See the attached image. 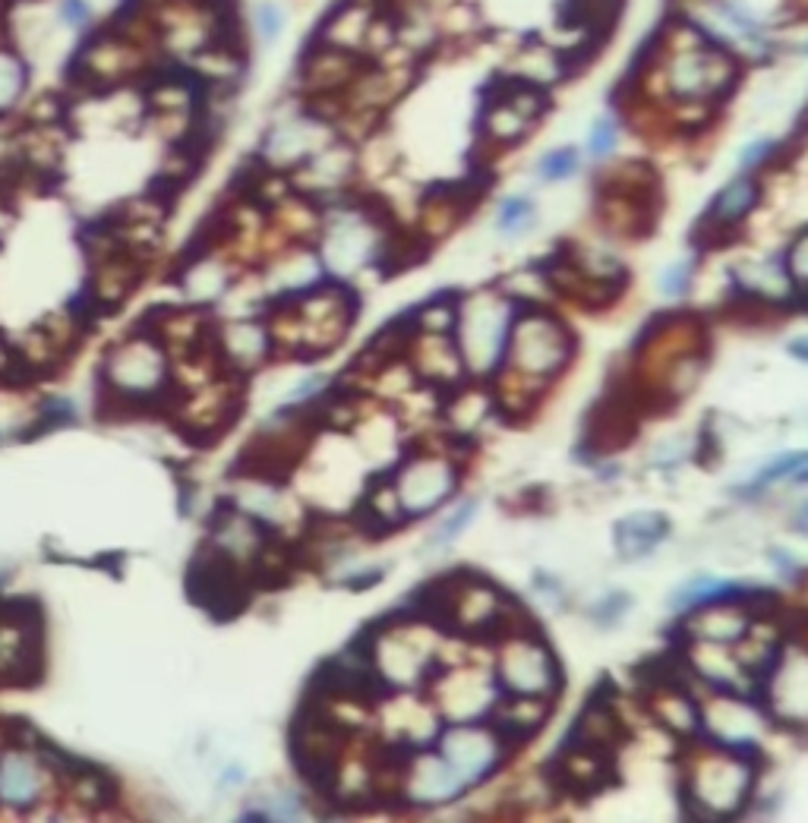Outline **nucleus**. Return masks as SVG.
<instances>
[{"mask_svg":"<svg viewBox=\"0 0 808 823\" xmlns=\"http://www.w3.org/2000/svg\"><path fill=\"white\" fill-rule=\"evenodd\" d=\"M575 353L571 329L544 306H522L515 312L509 351L500 373H515L518 388L531 392L534 385H549L566 373Z\"/></svg>","mask_w":808,"mask_h":823,"instance_id":"obj_1","label":"nucleus"},{"mask_svg":"<svg viewBox=\"0 0 808 823\" xmlns=\"http://www.w3.org/2000/svg\"><path fill=\"white\" fill-rule=\"evenodd\" d=\"M666 98L679 108H708L723 101L739 83V54L713 42L701 29L686 47L666 51L664 57Z\"/></svg>","mask_w":808,"mask_h":823,"instance_id":"obj_2","label":"nucleus"},{"mask_svg":"<svg viewBox=\"0 0 808 823\" xmlns=\"http://www.w3.org/2000/svg\"><path fill=\"white\" fill-rule=\"evenodd\" d=\"M758 767V760L713 745V754H705L691 764L689 779L679 786V799L695 817L708 821L739 817L752 804Z\"/></svg>","mask_w":808,"mask_h":823,"instance_id":"obj_3","label":"nucleus"},{"mask_svg":"<svg viewBox=\"0 0 808 823\" xmlns=\"http://www.w3.org/2000/svg\"><path fill=\"white\" fill-rule=\"evenodd\" d=\"M515 312H518V304L500 290H480L468 300H458L452 338L468 376H500Z\"/></svg>","mask_w":808,"mask_h":823,"instance_id":"obj_4","label":"nucleus"},{"mask_svg":"<svg viewBox=\"0 0 808 823\" xmlns=\"http://www.w3.org/2000/svg\"><path fill=\"white\" fill-rule=\"evenodd\" d=\"M155 64H159L155 51L133 42L130 35L108 23L79 39L70 70L79 86L92 92H111L130 83H143Z\"/></svg>","mask_w":808,"mask_h":823,"instance_id":"obj_5","label":"nucleus"},{"mask_svg":"<svg viewBox=\"0 0 808 823\" xmlns=\"http://www.w3.org/2000/svg\"><path fill=\"white\" fill-rule=\"evenodd\" d=\"M101 382L111 395L133 400H155L167 392V351L165 341L149 329L130 331L101 366Z\"/></svg>","mask_w":808,"mask_h":823,"instance_id":"obj_6","label":"nucleus"},{"mask_svg":"<svg viewBox=\"0 0 808 823\" xmlns=\"http://www.w3.org/2000/svg\"><path fill=\"white\" fill-rule=\"evenodd\" d=\"M493 676H496L502 694L537 698L547 704H553L563 694V682H566L559 659L549 650V644L537 628L502 640Z\"/></svg>","mask_w":808,"mask_h":823,"instance_id":"obj_7","label":"nucleus"},{"mask_svg":"<svg viewBox=\"0 0 808 823\" xmlns=\"http://www.w3.org/2000/svg\"><path fill=\"white\" fill-rule=\"evenodd\" d=\"M389 480L398 495L402 515L414 520L427 518L452 498L461 480V468L443 454H407L389 471Z\"/></svg>","mask_w":808,"mask_h":823,"instance_id":"obj_8","label":"nucleus"},{"mask_svg":"<svg viewBox=\"0 0 808 823\" xmlns=\"http://www.w3.org/2000/svg\"><path fill=\"white\" fill-rule=\"evenodd\" d=\"M436 751L443 754V760L452 767L468 789H474V786L500 773V767L512 754V748L502 742L487 720L483 723L465 720V723H452L449 729L439 732Z\"/></svg>","mask_w":808,"mask_h":823,"instance_id":"obj_9","label":"nucleus"},{"mask_svg":"<svg viewBox=\"0 0 808 823\" xmlns=\"http://www.w3.org/2000/svg\"><path fill=\"white\" fill-rule=\"evenodd\" d=\"M329 142H335L332 127L316 108H301L294 114H287L279 123L269 127V133L262 136L260 155L256 162L269 171H301L316 152H323Z\"/></svg>","mask_w":808,"mask_h":823,"instance_id":"obj_10","label":"nucleus"},{"mask_svg":"<svg viewBox=\"0 0 808 823\" xmlns=\"http://www.w3.org/2000/svg\"><path fill=\"white\" fill-rule=\"evenodd\" d=\"M764 710L786 729H808V650H780L764 682Z\"/></svg>","mask_w":808,"mask_h":823,"instance_id":"obj_11","label":"nucleus"},{"mask_svg":"<svg viewBox=\"0 0 808 823\" xmlns=\"http://www.w3.org/2000/svg\"><path fill=\"white\" fill-rule=\"evenodd\" d=\"M468 792V786L458 779L452 767L443 760V754H411L398 782V799L407 808L433 811L443 804H452Z\"/></svg>","mask_w":808,"mask_h":823,"instance_id":"obj_12","label":"nucleus"},{"mask_svg":"<svg viewBox=\"0 0 808 823\" xmlns=\"http://www.w3.org/2000/svg\"><path fill=\"white\" fill-rule=\"evenodd\" d=\"M45 760L25 745H10L0 751V804L13 811H29L45 795Z\"/></svg>","mask_w":808,"mask_h":823,"instance_id":"obj_13","label":"nucleus"},{"mask_svg":"<svg viewBox=\"0 0 808 823\" xmlns=\"http://www.w3.org/2000/svg\"><path fill=\"white\" fill-rule=\"evenodd\" d=\"M761 202V184L755 174H736L730 184L713 193L711 206L698 224V237L705 234H736L739 224L749 218V215L758 209Z\"/></svg>","mask_w":808,"mask_h":823,"instance_id":"obj_14","label":"nucleus"},{"mask_svg":"<svg viewBox=\"0 0 808 823\" xmlns=\"http://www.w3.org/2000/svg\"><path fill=\"white\" fill-rule=\"evenodd\" d=\"M752 625H755V618L736 603H713V606H701V610L683 615L679 632L686 635V644L698 640V644L733 647V644H742V637L752 632Z\"/></svg>","mask_w":808,"mask_h":823,"instance_id":"obj_15","label":"nucleus"},{"mask_svg":"<svg viewBox=\"0 0 808 823\" xmlns=\"http://www.w3.org/2000/svg\"><path fill=\"white\" fill-rule=\"evenodd\" d=\"M549 704L537 701V698H515V694H502L487 713V723L496 729L502 742L515 751L527 742L537 738V732L547 726Z\"/></svg>","mask_w":808,"mask_h":823,"instance_id":"obj_16","label":"nucleus"},{"mask_svg":"<svg viewBox=\"0 0 808 823\" xmlns=\"http://www.w3.org/2000/svg\"><path fill=\"white\" fill-rule=\"evenodd\" d=\"M272 348H275V334L253 316L234 319L218 331V351L225 356V363L240 366V370L260 366L262 360H269Z\"/></svg>","mask_w":808,"mask_h":823,"instance_id":"obj_17","label":"nucleus"},{"mask_svg":"<svg viewBox=\"0 0 808 823\" xmlns=\"http://www.w3.org/2000/svg\"><path fill=\"white\" fill-rule=\"evenodd\" d=\"M673 524L660 512H635L613 527V546L622 562H638L669 537Z\"/></svg>","mask_w":808,"mask_h":823,"instance_id":"obj_18","label":"nucleus"},{"mask_svg":"<svg viewBox=\"0 0 808 823\" xmlns=\"http://www.w3.org/2000/svg\"><path fill=\"white\" fill-rule=\"evenodd\" d=\"M531 127H534V120L527 118L505 92L500 98H493L483 108V118H480V133L493 142V145H500V149H509V145L522 142Z\"/></svg>","mask_w":808,"mask_h":823,"instance_id":"obj_19","label":"nucleus"},{"mask_svg":"<svg viewBox=\"0 0 808 823\" xmlns=\"http://www.w3.org/2000/svg\"><path fill=\"white\" fill-rule=\"evenodd\" d=\"M32 70L13 39L0 42V120L17 114L29 95Z\"/></svg>","mask_w":808,"mask_h":823,"instance_id":"obj_20","label":"nucleus"},{"mask_svg":"<svg viewBox=\"0 0 808 823\" xmlns=\"http://www.w3.org/2000/svg\"><path fill=\"white\" fill-rule=\"evenodd\" d=\"M808 461V451H786V454H777V458H771L764 468H761L745 486H739L733 493L739 498H758L767 486H774V483H780V480H789L793 473L799 471L802 464Z\"/></svg>","mask_w":808,"mask_h":823,"instance_id":"obj_21","label":"nucleus"},{"mask_svg":"<svg viewBox=\"0 0 808 823\" xmlns=\"http://www.w3.org/2000/svg\"><path fill=\"white\" fill-rule=\"evenodd\" d=\"M537 224V206L531 196H505L496 206V231L509 240L524 237Z\"/></svg>","mask_w":808,"mask_h":823,"instance_id":"obj_22","label":"nucleus"},{"mask_svg":"<svg viewBox=\"0 0 808 823\" xmlns=\"http://www.w3.org/2000/svg\"><path fill=\"white\" fill-rule=\"evenodd\" d=\"M578 171H581V149L578 145H556L534 162V177L541 184H563V180H571Z\"/></svg>","mask_w":808,"mask_h":823,"instance_id":"obj_23","label":"nucleus"},{"mask_svg":"<svg viewBox=\"0 0 808 823\" xmlns=\"http://www.w3.org/2000/svg\"><path fill=\"white\" fill-rule=\"evenodd\" d=\"M285 25L287 10L279 0H260V3L250 10V35L256 39V45H279V39L285 35Z\"/></svg>","mask_w":808,"mask_h":823,"instance_id":"obj_24","label":"nucleus"},{"mask_svg":"<svg viewBox=\"0 0 808 823\" xmlns=\"http://www.w3.org/2000/svg\"><path fill=\"white\" fill-rule=\"evenodd\" d=\"M54 20L76 39H83L96 29L98 13L92 0H54Z\"/></svg>","mask_w":808,"mask_h":823,"instance_id":"obj_25","label":"nucleus"},{"mask_svg":"<svg viewBox=\"0 0 808 823\" xmlns=\"http://www.w3.org/2000/svg\"><path fill=\"white\" fill-rule=\"evenodd\" d=\"M619 136H622V127L613 114H600V118L588 127V142H585V152L588 158L594 162H607L613 152H616Z\"/></svg>","mask_w":808,"mask_h":823,"instance_id":"obj_26","label":"nucleus"},{"mask_svg":"<svg viewBox=\"0 0 808 823\" xmlns=\"http://www.w3.org/2000/svg\"><path fill=\"white\" fill-rule=\"evenodd\" d=\"M695 268H698L695 256H686V260H676L666 265L664 272H660V282H657L666 300H686L689 297L691 284H695Z\"/></svg>","mask_w":808,"mask_h":823,"instance_id":"obj_27","label":"nucleus"},{"mask_svg":"<svg viewBox=\"0 0 808 823\" xmlns=\"http://www.w3.org/2000/svg\"><path fill=\"white\" fill-rule=\"evenodd\" d=\"M786 268L789 278L796 284V304L808 306V228L793 237V243L786 246Z\"/></svg>","mask_w":808,"mask_h":823,"instance_id":"obj_28","label":"nucleus"},{"mask_svg":"<svg viewBox=\"0 0 808 823\" xmlns=\"http://www.w3.org/2000/svg\"><path fill=\"white\" fill-rule=\"evenodd\" d=\"M629 610H632V596L625 590H610L603 600H597L591 606V622L597 628H616L619 622L629 615Z\"/></svg>","mask_w":808,"mask_h":823,"instance_id":"obj_29","label":"nucleus"},{"mask_svg":"<svg viewBox=\"0 0 808 823\" xmlns=\"http://www.w3.org/2000/svg\"><path fill=\"white\" fill-rule=\"evenodd\" d=\"M777 140H771V136H758V140L745 142L742 149H739V174H758L761 167L771 165L774 162V155H777Z\"/></svg>","mask_w":808,"mask_h":823,"instance_id":"obj_30","label":"nucleus"},{"mask_svg":"<svg viewBox=\"0 0 808 823\" xmlns=\"http://www.w3.org/2000/svg\"><path fill=\"white\" fill-rule=\"evenodd\" d=\"M474 518H477V498H471V502H461L452 515L439 524V530L433 534V540L429 542H433V546H449V542H455L458 537H461V530H468V524H471Z\"/></svg>","mask_w":808,"mask_h":823,"instance_id":"obj_31","label":"nucleus"},{"mask_svg":"<svg viewBox=\"0 0 808 823\" xmlns=\"http://www.w3.org/2000/svg\"><path fill=\"white\" fill-rule=\"evenodd\" d=\"M771 564L780 571V578H784V581H793V584H796V581H799V574H802L799 562L793 559V552H786V549H780V546H774V549H771Z\"/></svg>","mask_w":808,"mask_h":823,"instance_id":"obj_32","label":"nucleus"},{"mask_svg":"<svg viewBox=\"0 0 808 823\" xmlns=\"http://www.w3.org/2000/svg\"><path fill=\"white\" fill-rule=\"evenodd\" d=\"M382 578H385V568H370V571H357L351 578H345V588L351 590H370L380 584Z\"/></svg>","mask_w":808,"mask_h":823,"instance_id":"obj_33","label":"nucleus"},{"mask_svg":"<svg viewBox=\"0 0 808 823\" xmlns=\"http://www.w3.org/2000/svg\"><path fill=\"white\" fill-rule=\"evenodd\" d=\"M786 353H789L793 360H799V363H806L808 366V334H799V338L786 341Z\"/></svg>","mask_w":808,"mask_h":823,"instance_id":"obj_34","label":"nucleus"},{"mask_svg":"<svg viewBox=\"0 0 808 823\" xmlns=\"http://www.w3.org/2000/svg\"><path fill=\"white\" fill-rule=\"evenodd\" d=\"M789 483H796V486H808V461L799 468V471L793 473V476H789Z\"/></svg>","mask_w":808,"mask_h":823,"instance_id":"obj_35","label":"nucleus"},{"mask_svg":"<svg viewBox=\"0 0 808 823\" xmlns=\"http://www.w3.org/2000/svg\"><path fill=\"white\" fill-rule=\"evenodd\" d=\"M796 527H799V530H806V534H808V505L802 508V512H799V515H796Z\"/></svg>","mask_w":808,"mask_h":823,"instance_id":"obj_36","label":"nucleus"},{"mask_svg":"<svg viewBox=\"0 0 808 823\" xmlns=\"http://www.w3.org/2000/svg\"><path fill=\"white\" fill-rule=\"evenodd\" d=\"M799 51H802V57H808V39L802 42V47H799Z\"/></svg>","mask_w":808,"mask_h":823,"instance_id":"obj_37","label":"nucleus"},{"mask_svg":"<svg viewBox=\"0 0 808 823\" xmlns=\"http://www.w3.org/2000/svg\"><path fill=\"white\" fill-rule=\"evenodd\" d=\"M3 3H7V0H0V20H3Z\"/></svg>","mask_w":808,"mask_h":823,"instance_id":"obj_38","label":"nucleus"},{"mask_svg":"<svg viewBox=\"0 0 808 823\" xmlns=\"http://www.w3.org/2000/svg\"><path fill=\"white\" fill-rule=\"evenodd\" d=\"M7 3H13V0H7Z\"/></svg>","mask_w":808,"mask_h":823,"instance_id":"obj_39","label":"nucleus"}]
</instances>
